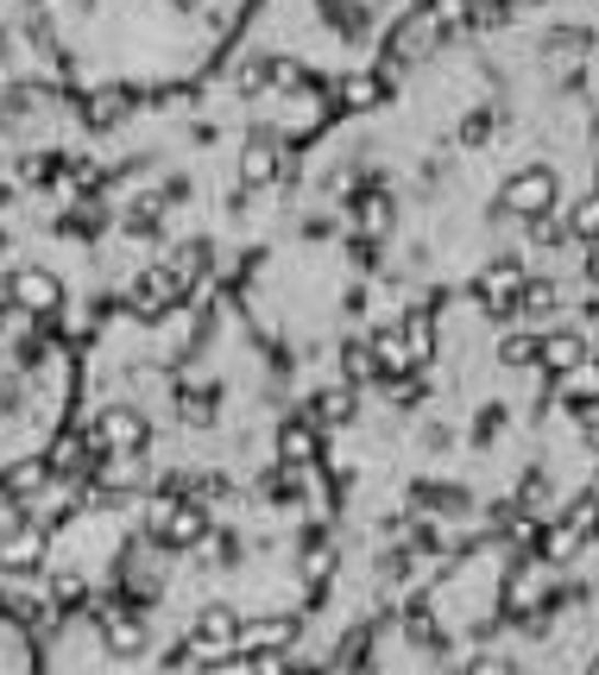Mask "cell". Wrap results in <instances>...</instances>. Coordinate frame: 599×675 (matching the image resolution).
Returning <instances> with one entry per match:
<instances>
[{"mask_svg":"<svg viewBox=\"0 0 599 675\" xmlns=\"http://www.w3.org/2000/svg\"><path fill=\"white\" fill-rule=\"evenodd\" d=\"M202 537H208V505H190V499H158L151 505V543L158 550H196Z\"/></svg>","mask_w":599,"mask_h":675,"instance_id":"cell-1","label":"cell"},{"mask_svg":"<svg viewBox=\"0 0 599 675\" xmlns=\"http://www.w3.org/2000/svg\"><path fill=\"white\" fill-rule=\"evenodd\" d=\"M505 209L518 215V222H536V215H550L555 202H562V177L550 171V165H524V171L505 177Z\"/></svg>","mask_w":599,"mask_h":675,"instance_id":"cell-2","label":"cell"},{"mask_svg":"<svg viewBox=\"0 0 599 675\" xmlns=\"http://www.w3.org/2000/svg\"><path fill=\"white\" fill-rule=\"evenodd\" d=\"M518 291H524V259H518V252H511V259H493V266L474 278V297L486 316H518Z\"/></svg>","mask_w":599,"mask_h":675,"instance_id":"cell-3","label":"cell"},{"mask_svg":"<svg viewBox=\"0 0 599 675\" xmlns=\"http://www.w3.org/2000/svg\"><path fill=\"white\" fill-rule=\"evenodd\" d=\"M7 297L20 303V310H38V316H45V310H64V284H57L45 266H13V272H7Z\"/></svg>","mask_w":599,"mask_h":675,"instance_id":"cell-4","label":"cell"},{"mask_svg":"<svg viewBox=\"0 0 599 675\" xmlns=\"http://www.w3.org/2000/svg\"><path fill=\"white\" fill-rule=\"evenodd\" d=\"M297 631L303 626L291 612H272V619H259V626H240V644H234V651H240V663H247V656H284L297 644Z\"/></svg>","mask_w":599,"mask_h":675,"instance_id":"cell-5","label":"cell"},{"mask_svg":"<svg viewBox=\"0 0 599 675\" xmlns=\"http://www.w3.org/2000/svg\"><path fill=\"white\" fill-rule=\"evenodd\" d=\"M146 442H151L146 417H133V410H108V417H95V449L101 454H146Z\"/></svg>","mask_w":599,"mask_h":675,"instance_id":"cell-6","label":"cell"},{"mask_svg":"<svg viewBox=\"0 0 599 675\" xmlns=\"http://www.w3.org/2000/svg\"><path fill=\"white\" fill-rule=\"evenodd\" d=\"M536 367H543L550 379H575L580 367H587V335H580V328H555V335H543Z\"/></svg>","mask_w":599,"mask_h":675,"instance_id":"cell-7","label":"cell"},{"mask_svg":"<svg viewBox=\"0 0 599 675\" xmlns=\"http://www.w3.org/2000/svg\"><path fill=\"white\" fill-rule=\"evenodd\" d=\"M101 644H108V656L133 663V656H146V626H139L133 612H121V606H108V612H101Z\"/></svg>","mask_w":599,"mask_h":675,"instance_id":"cell-8","label":"cell"},{"mask_svg":"<svg viewBox=\"0 0 599 675\" xmlns=\"http://www.w3.org/2000/svg\"><path fill=\"white\" fill-rule=\"evenodd\" d=\"M38 562H45V530H25L20 525V537L0 550V569H7V575H32Z\"/></svg>","mask_w":599,"mask_h":675,"instance_id":"cell-9","label":"cell"},{"mask_svg":"<svg viewBox=\"0 0 599 675\" xmlns=\"http://www.w3.org/2000/svg\"><path fill=\"white\" fill-rule=\"evenodd\" d=\"M45 480H50V461H20V468H0V499L20 505L25 493H38Z\"/></svg>","mask_w":599,"mask_h":675,"instance_id":"cell-10","label":"cell"},{"mask_svg":"<svg viewBox=\"0 0 599 675\" xmlns=\"http://www.w3.org/2000/svg\"><path fill=\"white\" fill-rule=\"evenodd\" d=\"M348 417H353V392L348 385H328V392L309 398V424L316 429H335V424H348Z\"/></svg>","mask_w":599,"mask_h":675,"instance_id":"cell-11","label":"cell"},{"mask_svg":"<svg viewBox=\"0 0 599 675\" xmlns=\"http://www.w3.org/2000/svg\"><path fill=\"white\" fill-rule=\"evenodd\" d=\"M366 348L378 353V373H404V367H417V353H410V341H404V328H378Z\"/></svg>","mask_w":599,"mask_h":675,"instance_id":"cell-12","label":"cell"},{"mask_svg":"<svg viewBox=\"0 0 599 675\" xmlns=\"http://www.w3.org/2000/svg\"><path fill=\"white\" fill-rule=\"evenodd\" d=\"M278 461H284V468H309V461H316V424H284Z\"/></svg>","mask_w":599,"mask_h":675,"instance_id":"cell-13","label":"cell"},{"mask_svg":"<svg viewBox=\"0 0 599 675\" xmlns=\"http://www.w3.org/2000/svg\"><path fill=\"white\" fill-rule=\"evenodd\" d=\"M555 310H562V284H550V278H524L518 316H555Z\"/></svg>","mask_w":599,"mask_h":675,"instance_id":"cell-14","label":"cell"},{"mask_svg":"<svg viewBox=\"0 0 599 675\" xmlns=\"http://www.w3.org/2000/svg\"><path fill=\"white\" fill-rule=\"evenodd\" d=\"M272 177H278V151H272V146H259V139H252V146L240 151V183H247V190H265Z\"/></svg>","mask_w":599,"mask_h":675,"instance_id":"cell-15","label":"cell"},{"mask_svg":"<svg viewBox=\"0 0 599 675\" xmlns=\"http://www.w3.org/2000/svg\"><path fill=\"white\" fill-rule=\"evenodd\" d=\"M341 373H348V385H366V379H378V353L366 341H348L341 348Z\"/></svg>","mask_w":599,"mask_h":675,"instance_id":"cell-16","label":"cell"},{"mask_svg":"<svg viewBox=\"0 0 599 675\" xmlns=\"http://www.w3.org/2000/svg\"><path fill=\"white\" fill-rule=\"evenodd\" d=\"M536 348H543V335H530V328H511L499 341V360L505 367H536Z\"/></svg>","mask_w":599,"mask_h":675,"instance_id":"cell-17","label":"cell"},{"mask_svg":"<svg viewBox=\"0 0 599 675\" xmlns=\"http://www.w3.org/2000/svg\"><path fill=\"white\" fill-rule=\"evenodd\" d=\"M568 234H575V240H587V247L599 240V190H594V196H580L575 209H568Z\"/></svg>","mask_w":599,"mask_h":675,"instance_id":"cell-18","label":"cell"},{"mask_svg":"<svg viewBox=\"0 0 599 675\" xmlns=\"http://www.w3.org/2000/svg\"><path fill=\"white\" fill-rule=\"evenodd\" d=\"M341 101H348V108H378V101H385V82H378V76H348V82H341Z\"/></svg>","mask_w":599,"mask_h":675,"instance_id":"cell-19","label":"cell"},{"mask_svg":"<svg viewBox=\"0 0 599 675\" xmlns=\"http://www.w3.org/2000/svg\"><path fill=\"white\" fill-rule=\"evenodd\" d=\"M461 675H518V663L499 656V651H474L467 663H461Z\"/></svg>","mask_w":599,"mask_h":675,"instance_id":"cell-20","label":"cell"},{"mask_svg":"<svg viewBox=\"0 0 599 675\" xmlns=\"http://www.w3.org/2000/svg\"><path fill=\"white\" fill-rule=\"evenodd\" d=\"M486 139H493V108H474V114L461 121V146L474 151V146H486Z\"/></svg>","mask_w":599,"mask_h":675,"instance_id":"cell-21","label":"cell"},{"mask_svg":"<svg viewBox=\"0 0 599 675\" xmlns=\"http://www.w3.org/2000/svg\"><path fill=\"white\" fill-rule=\"evenodd\" d=\"M410 493H417V499H429V511H461V505H467V493H454V486H410Z\"/></svg>","mask_w":599,"mask_h":675,"instance_id":"cell-22","label":"cell"},{"mask_svg":"<svg viewBox=\"0 0 599 675\" xmlns=\"http://www.w3.org/2000/svg\"><path fill=\"white\" fill-rule=\"evenodd\" d=\"M50 600L64 606V612H76V606L89 600V587H82L76 575H57V581H50Z\"/></svg>","mask_w":599,"mask_h":675,"instance_id":"cell-23","label":"cell"},{"mask_svg":"<svg viewBox=\"0 0 599 675\" xmlns=\"http://www.w3.org/2000/svg\"><path fill=\"white\" fill-rule=\"evenodd\" d=\"M511 13V0H467V25H499Z\"/></svg>","mask_w":599,"mask_h":675,"instance_id":"cell-24","label":"cell"},{"mask_svg":"<svg viewBox=\"0 0 599 675\" xmlns=\"http://www.w3.org/2000/svg\"><path fill=\"white\" fill-rule=\"evenodd\" d=\"M594 45V32H580V25H568V32H555L550 50H568V57H580V50Z\"/></svg>","mask_w":599,"mask_h":675,"instance_id":"cell-25","label":"cell"},{"mask_svg":"<svg viewBox=\"0 0 599 675\" xmlns=\"http://www.w3.org/2000/svg\"><path fill=\"white\" fill-rule=\"evenodd\" d=\"M247 670L252 675H291V670H284V656H247Z\"/></svg>","mask_w":599,"mask_h":675,"instance_id":"cell-26","label":"cell"},{"mask_svg":"<svg viewBox=\"0 0 599 675\" xmlns=\"http://www.w3.org/2000/svg\"><path fill=\"white\" fill-rule=\"evenodd\" d=\"M587 278H594V284H599V240H594V247H587Z\"/></svg>","mask_w":599,"mask_h":675,"instance_id":"cell-27","label":"cell"},{"mask_svg":"<svg viewBox=\"0 0 599 675\" xmlns=\"http://www.w3.org/2000/svg\"><path fill=\"white\" fill-rule=\"evenodd\" d=\"M177 13H202V0H171Z\"/></svg>","mask_w":599,"mask_h":675,"instance_id":"cell-28","label":"cell"},{"mask_svg":"<svg viewBox=\"0 0 599 675\" xmlns=\"http://www.w3.org/2000/svg\"><path fill=\"white\" fill-rule=\"evenodd\" d=\"M587 675H599V656H594V663H587Z\"/></svg>","mask_w":599,"mask_h":675,"instance_id":"cell-29","label":"cell"},{"mask_svg":"<svg viewBox=\"0 0 599 675\" xmlns=\"http://www.w3.org/2000/svg\"><path fill=\"white\" fill-rule=\"evenodd\" d=\"M511 7H536V0H511Z\"/></svg>","mask_w":599,"mask_h":675,"instance_id":"cell-30","label":"cell"},{"mask_svg":"<svg viewBox=\"0 0 599 675\" xmlns=\"http://www.w3.org/2000/svg\"><path fill=\"white\" fill-rule=\"evenodd\" d=\"M594 449H599V429H594Z\"/></svg>","mask_w":599,"mask_h":675,"instance_id":"cell-31","label":"cell"}]
</instances>
